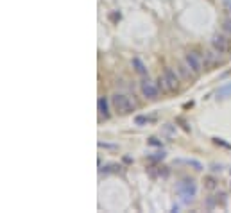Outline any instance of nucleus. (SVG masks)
<instances>
[{
  "mask_svg": "<svg viewBox=\"0 0 231 213\" xmlns=\"http://www.w3.org/2000/svg\"><path fill=\"white\" fill-rule=\"evenodd\" d=\"M220 54V52L219 50H208L206 52V54H204V59H206V65L208 66H212V65H215V63H219V61H222V57L219 56Z\"/></svg>",
  "mask_w": 231,
  "mask_h": 213,
  "instance_id": "obj_7",
  "label": "nucleus"
},
{
  "mask_svg": "<svg viewBox=\"0 0 231 213\" xmlns=\"http://www.w3.org/2000/svg\"><path fill=\"white\" fill-rule=\"evenodd\" d=\"M224 31L231 34V20H224Z\"/></svg>",
  "mask_w": 231,
  "mask_h": 213,
  "instance_id": "obj_11",
  "label": "nucleus"
},
{
  "mask_svg": "<svg viewBox=\"0 0 231 213\" xmlns=\"http://www.w3.org/2000/svg\"><path fill=\"white\" fill-rule=\"evenodd\" d=\"M111 104H113L115 111L120 113V115H127V113L134 111V108H136V104H134L127 95H122V93H115V95L111 97Z\"/></svg>",
  "mask_w": 231,
  "mask_h": 213,
  "instance_id": "obj_1",
  "label": "nucleus"
},
{
  "mask_svg": "<svg viewBox=\"0 0 231 213\" xmlns=\"http://www.w3.org/2000/svg\"><path fill=\"white\" fill-rule=\"evenodd\" d=\"M99 113L102 115L104 118L109 116V109H107V102H106V99L104 97H100L99 99Z\"/></svg>",
  "mask_w": 231,
  "mask_h": 213,
  "instance_id": "obj_8",
  "label": "nucleus"
},
{
  "mask_svg": "<svg viewBox=\"0 0 231 213\" xmlns=\"http://www.w3.org/2000/svg\"><path fill=\"white\" fill-rule=\"evenodd\" d=\"M212 45H213V49L215 50H219L220 54H228L229 52V39L226 36H222V34H215L212 38Z\"/></svg>",
  "mask_w": 231,
  "mask_h": 213,
  "instance_id": "obj_4",
  "label": "nucleus"
},
{
  "mask_svg": "<svg viewBox=\"0 0 231 213\" xmlns=\"http://www.w3.org/2000/svg\"><path fill=\"white\" fill-rule=\"evenodd\" d=\"M224 7H226V9L231 13V0H224Z\"/></svg>",
  "mask_w": 231,
  "mask_h": 213,
  "instance_id": "obj_15",
  "label": "nucleus"
},
{
  "mask_svg": "<svg viewBox=\"0 0 231 213\" xmlns=\"http://www.w3.org/2000/svg\"><path fill=\"white\" fill-rule=\"evenodd\" d=\"M149 143H151V145H161V143H160L156 138H151V142H149Z\"/></svg>",
  "mask_w": 231,
  "mask_h": 213,
  "instance_id": "obj_16",
  "label": "nucleus"
},
{
  "mask_svg": "<svg viewBox=\"0 0 231 213\" xmlns=\"http://www.w3.org/2000/svg\"><path fill=\"white\" fill-rule=\"evenodd\" d=\"M206 186H208V188H213V186H215V179L213 177H206Z\"/></svg>",
  "mask_w": 231,
  "mask_h": 213,
  "instance_id": "obj_12",
  "label": "nucleus"
},
{
  "mask_svg": "<svg viewBox=\"0 0 231 213\" xmlns=\"http://www.w3.org/2000/svg\"><path fill=\"white\" fill-rule=\"evenodd\" d=\"M185 63L192 68V72L195 75H199L202 70H204V61H202V57L197 54V52H186L185 56Z\"/></svg>",
  "mask_w": 231,
  "mask_h": 213,
  "instance_id": "obj_3",
  "label": "nucleus"
},
{
  "mask_svg": "<svg viewBox=\"0 0 231 213\" xmlns=\"http://www.w3.org/2000/svg\"><path fill=\"white\" fill-rule=\"evenodd\" d=\"M160 86L165 91H176L179 90V77L172 68H165V72L160 75Z\"/></svg>",
  "mask_w": 231,
  "mask_h": 213,
  "instance_id": "obj_2",
  "label": "nucleus"
},
{
  "mask_svg": "<svg viewBox=\"0 0 231 213\" xmlns=\"http://www.w3.org/2000/svg\"><path fill=\"white\" fill-rule=\"evenodd\" d=\"M178 190H179V194H181L183 197H186V199L192 197V195H195V186H194L192 181H183V183H179Z\"/></svg>",
  "mask_w": 231,
  "mask_h": 213,
  "instance_id": "obj_6",
  "label": "nucleus"
},
{
  "mask_svg": "<svg viewBox=\"0 0 231 213\" xmlns=\"http://www.w3.org/2000/svg\"><path fill=\"white\" fill-rule=\"evenodd\" d=\"M228 93H231V83L226 84V86H222V88H219V91H217V99H224Z\"/></svg>",
  "mask_w": 231,
  "mask_h": 213,
  "instance_id": "obj_10",
  "label": "nucleus"
},
{
  "mask_svg": "<svg viewBox=\"0 0 231 213\" xmlns=\"http://www.w3.org/2000/svg\"><path fill=\"white\" fill-rule=\"evenodd\" d=\"M142 95L145 99H158V86L147 79V81L142 83Z\"/></svg>",
  "mask_w": 231,
  "mask_h": 213,
  "instance_id": "obj_5",
  "label": "nucleus"
},
{
  "mask_svg": "<svg viewBox=\"0 0 231 213\" xmlns=\"http://www.w3.org/2000/svg\"><path fill=\"white\" fill-rule=\"evenodd\" d=\"M215 143H220V145H222V147H226V149H231V145H228L226 142H222V140H220V138H215Z\"/></svg>",
  "mask_w": 231,
  "mask_h": 213,
  "instance_id": "obj_13",
  "label": "nucleus"
},
{
  "mask_svg": "<svg viewBox=\"0 0 231 213\" xmlns=\"http://www.w3.org/2000/svg\"><path fill=\"white\" fill-rule=\"evenodd\" d=\"M133 66L136 68V72H138V74H142V75H145V74H147V68H145V65L142 63L138 57H134V59H133Z\"/></svg>",
  "mask_w": 231,
  "mask_h": 213,
  "instance_id": "obj_9",
  "label": "nucleus"
},
{
  "mask_svg": "<svg viewBox=\"0 0 231 213\" xmlns=\"http://www.w3.org/2000/svg\"><path fill=\"white\" fill-rule=\"evenodd\" d=\"M145 122H147V118H145V116H136V124H138V125L145 124Z\"/></svg>",
  "mask_w": 231,
  "mask_h": 213,
  "instance_id": "obj_14",
  "label": "nucleus"
}]
</instances>
